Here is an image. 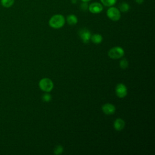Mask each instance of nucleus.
<instances>
[{
    "label": "nucleus",
    "instance_id": "1",
    "mask_svg": "<svg viewBox=\"0 0 155 155\" xmlns=\"http://www.w3.org/2000/svg\"><path fill=\"white\" fill-rule=\"evenodd\" d=\"M65 18L62 15H54L49 20V25L53 28L58 29L62 27L65 24Z\"/></svg>",
    "mask_w": 155,
    "mask_h": 155
},
{
    "label": "nucleus",
    "instance_id": "2",
    "mask_svg": "<svg viewBox=\"0 0 155 155\" xmlns=\"http://www.w3.org/2000/svg\"><path fill=\"white\" fill-rule=\"evenodd\" d=\"M39 87L42 91L48 93L53 89L54 84L50 79L48 78H44L39 81Z\"/></svg>",
    "mask_w": 155,
    "mask_h": 155
},
{
    "label": "nucleus",
    "instance_id": "3",
    "mask_svg": "<svg viewBox=\"0 0 155 155\" xmlns=\"http://www.w3.org/2000/svg\"><path fill=\"white\" fill-rule=\"evenodd\" d=\"M125 54L124 50L119 46L111 48L108 53V56L113 59H117L122 58Z\"/></svg>",
    "mask_w": 155,
    "mask_h": 155
},
{
    "label": "nucleus",
    "instance_id": "4",
    "mask_svg": "<svg viewBox=\"0 0 155 155\" xmlns=\"http://www.w3.org/2000/svg\"><path fill=\"white\" fill-rule=\"evenodd\" d=\"M107 15L109 19L113 21H117L120 18V12L116 7H110L107 12Z\"/></svg>",
    "mask_w": 155,
    "mask_h": 155
},
{
    "label": "nucleus",
    "instance_id": "5",
    "mask_svg": "<svg viewBox=\"0 0 155 155\" xmlns=\"http://www.w3.org/2000/svg\"><path fill=\"white\" fill-rule=\"evenodd\" d=\"M115 93L116 96L119 98H124L127 94V88L126 85L122 83L118 84L115 88Z\"/></svg>",
    "mask_w": 155,
    "mask_h": 155
},
{
    "label": "nucleus",
    "instance_id": "6",
    "mask_svg": "<svg viewBox=\"0 0 155 155\" xmlns=\"http://www.w3.org/2000/svg\"><path fill=\"white\" fill-rule=\"evenodd\" d=\"M79 35L84 44H88L90 41L91 32L87 28H81L79 31Z\"/></svg>",
    "mask_w": 155,
    "mask_h": 155
},
{
    "label": "nucleus",
    "instance_id": "7",
    "mask_svg": "<svg viewBox=\"0 0 155 155\" xmlns=\"http://www.w3.org/2000/svg\"><path fill=\"white\" fill-rule=\"evenodd\" d=\"M102 111L104 113L107 115H111L115 113L116 111V107L113 104L110 103L105 104L102 106Z\"/></svg>",
    "mask_w": 155,
    "mask_h": 155
},
{
    "label": "nucleus",
    "instance_id": "8",
    "mask_svg": "<svg viewBox=\"0 0 155 155\" xmlns=\"http://www.w3.org/2000/svg\"><path fill=\"white\" fill-rule=\"evenodd\" d=\"M88 10L92 13H94V14L99 13L102 11L103 7L99 2H93L89 5Z\"/></svg>",
    "mask_w": 155,
    "mask_h": 155
},
{
    "label": "nucleus",
    "instance_id": "9",
    "mask_svg": "<svg viewBox=\"0 0 155 155\" xmlns=\"http://www.w3.org/2000/svg\"><path fill=\"white\" fill-rule=\"evenodd\" d=\"M125 125V121L121 119V118H117L116 119L113 124V126H114V128L115 129V130L118 131H120L121 130H122Z\"/></svg>",
    "mask_w": 155,
    "mask_h": 155
},
{
    "label": "nucleus",
    "instance_id": "10",
    "mask_svg": "<svg viewBox=\"0 0 155 155\" xmlns=\"http://www.w3.org/2000/svg\"><path fill=\"white\" fill-rule=\"evenodd\" d=\"M90 40L91 42L95 44H99L102 42L103 38L100 34H93L91 36Z\"/></svg>",
    "mask_w": 155,
    "mask_h": 155
},
{
    "label": "nucleus",
    "instance_id": "11",
    "mask_svg": "<svg viewBox=\"0 0 155 155\" xmlns=\"http://www.w3.org/2000/svg\"><path fill=\"white\" fill-rule=\"evenodd\" d=\"M67 22L70 25H75L78 22V18L74 15H70L67 17Z\"/></svg>",
    "mask_w": 155,
    "mask_h": 155
},
{
    "label": "nucleus",
    "instance_id": "12",
    "mask_svg": "<svg viewBox=\"0 0 155 155\" xmlns=\"http://www.w3.org/2000/svg\"><path fill=\"white\" fill-rule=\"evenodd\" d=\"M130 9V5L126 2H122L119 5V11L123 13L127 12Z\"/></svg>",
    "mask_w": 155,
    "mask_h": 155
},
{
    "label": "nucleus",
    "instance_id": "13",
    "mask_svg": "<svg viewBox=\"0 0 155 155\" xmlns=\"http://www.w3.org/2000/svg\"><path fill=\"white\" fill-rule=\"evenodd\" d=\"M15 0H1V4L5 8H9L13 5Z\"/></svg>",
    "mask_w": 155,
    "mask_h": 155
},
{
    "label": "nucleus",
    "instance_id": "14",
    "mask_svg": "<svg viewBox=\"0 0 155 155\" xmlns=\"http://www.w3.org/2000/svg\"><path fill=\"white\" fill-rule=\"evenodd\" d=\"M119 67L122 69H126L128 67V62L125 58H123L120 61Z\"/></svg>",
    "mask_w": 155,
    "mask_h": 155
},
{
    "label": "nucleus",
    "instance_id": "15",
    "mask_svg": "<svg viewBox=\"0 0 155 155\" xmlns=\"http://www.w3.org/2000/svg\"><path fill=\"white\" fill-rule=\"evenodd\" d=\"M117 0H101V2L105 5L107 7H111L113 5Z\"/></svg>",
    "mask_w": 155,
    "mask_h": 155
},
{
    "label": "nucleus",
    "instance_id": "16",
    "mask_svg": "<svg viewBox=\"0 0 155 155\" xmlns=\"http://www.w3.org/2000/svg\"><path fill=\"white\" fill-rule=\"evenodd\" d=\"M63 151H64L63 147L61 145H58L54 148L53 153L56 155H59V154H62L63 153Z\"/></svg>",
    "mask_w": 155,
    "mask_h": 155
},
{
    "label": "nucleus",
    "instance_id": "17",
    "mask_svg": "<svg viewBox=\"0 0 155 155\" xmlns=\"http://www.w3.org/2000/svg\"><path fill=\"white\" fill-rule=\"evenodd\" d=\"M42 99L45 102H49L51 101V96L48 93H46L42 95Z\"/></svg>",
    "mask_w": 155,
    "mask_h": 155
},
{
    "label": "nucleus",
    "instance_id": "18",
    "mask_svg": "<svg viewBox=\"0 0 155 155\" xmlns=\"http://www.w3.org/2000/svg\"><path fill=\"white\" fill-rule=\"evenodd\" d=\"M88 6V3L87 2H84L81 4V8L83 11H85L87 10Z\"/></svg>",
    "mask_w": 155,
    "mask_h": 155
},
{
    "label": "nucleus",
    "instance_id": "19",
    "mask_svg": "<svg viewBox=\"0 0 155 155\" xmlns=\"http://www.w3.org/2000/svg\"><path fill=\"white\" fill-rule=\"evenodd\" d=\"M144 0H136V2H137L138 4H142Z\"/></svg>",
    "mask_w": 155,
    "mask_h": 155
},
{
    "label": "nucleus",
    "instance_id": "20",
    "mask_svg": "<svg viewBox=\"0 0 155 155\" xmlns=\"http://www.w3.org/2000/svg\"><path fill=\"white\" fill-rule=\"evenodd\" d=\"M83 2H88V1H91V0H82Z\"/></svg>",
    "mask_w": 155,
    "mask_h": 155
}]
</instances>
